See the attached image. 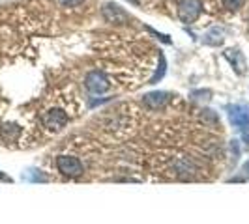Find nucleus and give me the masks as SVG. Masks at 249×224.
<instances>
[{"label": "nucleus", "instance_id": "nucleus-2", "mask_svg": "<svg viewBox=\"0 0 249 224\" xmlns=\"http://www.w3.org/2000/svg\"><path fill=\"white\" fill-rule=\"evenodd\" d=\"M56 168L66 177H79V176L85 172L83 162L79 161L77 157H71V155H60L56 159Z\"/></svg>", "mask_w": 249, "mask_h": 224}, {"label": "nucleus", "instance_id": "nucleus-8", "mask_svg": "<svg viewBox=\"0 0 249 224\" xmlns=\"http://www.w3.org/2000/svg\"><path fill=\"white\" fill-rule=\"evenodd\" d=\"M227 56L231 58V62H232V65L236 67L238 73H240V75L244 73L246 62H244V56H242V52H240V50H227Z\"/></svg>", "mask_w": 249, "mask_h": 224}, {"label": "nucleus", "instance_id": "nucleus-12", "mask_svg": "<svg viewBox=\"0 0 249 224\" xmlns=\"http://www.w3.org/2000/svg\"><path fill=\"white\" fill-rule=\"evenodd\" d=\"M0 179H8V177H6L4 174H0Z\"/></svg>", "mask_w": 249, "mask_h": 224}, {"label": "nucleus", "instance_id": "nucleus-13", "mask_svg": "<svg viewBox=\"0 0 249 224\" xmlns=\"http://www.w3.org/2000/svg\"><path fill=\"white\" fill-rule=\"evenodd\" d=\"M246 140H248V146H249V135H246Z\"/></svg>", "mask_w": 249, "mask_h": 224}, {"label": "nucleus", "instance_id": "nucleus-9", "mask_svg": "<svg viewBox=\"0 0 249 224\" xmlns=\"http://www.w3.org/2000/svg\"><path fill=\"white\" fill-rule=\"evenodd\" d=\"M244 2L246 0H223V6L227 10H231V12H236V10H240L244 6Z\"/></svg>", "mask_w": 249, "mask_h": 224}, {"label": "nucleus", "instance_id": "nucleus-10", "mask_svg": "<svg viewBox=\"0 0 249 224\" xmlns=\"http://www.w3.org/2000/svg\"><path fill=\"white\" fill-rule=\"evenodd\" d=\"M85 0H60V4L64 6H70V8H75V6H81Z\"/></svg>", "mask_w": 249, "mask_h": 224}, {"label": "nucleus", "instance_id": "nucleus-4", "mask_svg": "<svg viewBox=\"0 0 249 224\" xmlns=\"http://www.w3.org/2000/svg\"><path fill=\"white\" fill-rule=\"evenodd\" d=\"M66 124H68V114L62 109H51L43 116V125L51 131H60L66 127Z\"/></svg>", "mask_w": 249, "mask_h": 224}, {"label": "nucleus", "instance_id": "nucleus-5", "mask_svg": "<svg viewBox=\"0 0 249 224\" xmlns=\"http://www.w3.org/2000/svg\"><path fill=\"white\" fill-rule=\"evenodd\" d=\"M229 120L234 127L249 129V107L248 105H234L229 109Z\"/></svg>", "mask_w": 249, "mask_h": 224}, {"label": "nucleus", "instance_id": "nucleus-11", "mask_svg": "<svg viewBox=\"0 0 249 224\" xmlns=\"http://www.w3.org/2000/svg\"><path fill=\"white\" fill-rule=\"evenodd\" d=\"M242 172H244V174L249 177V162H246V166H244V170H242Z\"/></svg>", "mask_w": 249, "mask_h": 224}, {"label": "nucleus", "instance_id": "nucleus-1", "mask_svg": "<svg viewBox=\"0 0 249 224\" xmlns=\"http://www.w3.org/2000/svg\"><path fill=\"white\" fill-rule=\"evenodd\" d=\"M202 13V2L200 0H180L178 4V17L182 23H195Z\"/></svg>", "mask_w": 249, "mask_h": 224}, {"label": "nucleus", "instance_id": "nucleus-7", "mask_svg": "<svg viewBox=\"0 0 249 224\" xmlns=\"http://www.w3.org/2000/svg\"><path fill=\"white\" fill-rule=\"evenodd\" d=\"M167 101H169V94H167V92H152V94H146V96L142 97L144 107H148L152 111L163 107Z\"/></svg>", "mask_w": 249, "mask_h": 224}, {"label": "nucleus", "instance_id": "nucleus-3", "mask_svg": "<svg viewBox=\"0 0 249 224\" xmlns=\"http://www.w3.org/2000/svg\"><path fill=\"white\" fill-rule=\"evenodd\" d=\"M85 84L92 94H105L111 88V82L103 71H90L85 79Z\"/></svg>", "mask_w": 249, "mask_h": 224}, {"label": "nucleus", "instance_id": "nucleus-6", "mask_svg": "<svg viewBox=\"0 0 249 224\" xmlns=\"http://www.w3.org/2000/svg\"><path fill=\"white\" fill-rule=\"evenodd\" d=\"M103 19L107 23H112V25H125L129 21V15L118 6V4H105L103 8Z\"/></svg>", "mask_w": 249, "mask_h": 224}]
</instances>
